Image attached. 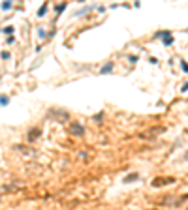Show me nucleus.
<instances>
[{"label":"nucleus","mask_w":188,"mask_h":210,"mask_svg":"<svg viewBox=\"0 0 188 210\" xmlns=\"http://www.w3.org/2000/svg\"><path fill=\"white\" fill-rule=\"evenodd\" d=\"M128 60H130V62H134V64H136V62H137V57H134V54H132V57H128Z\"/></svg>","instance_id":"4468645a"},{"label":"nucleus","mask_w":188,"mask_h":210,"mask_svg":"<svg viewBox=\"0 0 188 210\" xmlns=\"http://www.w3.org/2000/svg\"><path fill=\"white\" fill-rule=\"evenodd\" d=\"M47 13V4H43V6H40V10H38V17H43Z\"/></svg>","instance_id":"6e6552de"},{"label":"nucleus","mask_w":188,"mask_h":210,"mask_svg":"<svg viewBox=\"0 0 188 210\" xmlns=\"http://www.w3.org/2000/svg\"><path fill=\"white\" fill-rule=\"evenodd\" d=\"M55 10H57V13H62V11L66 10V4H58V6H57V8H55Z\"/></svg>","instance_id":"f8f14e48"},{"label":"nucleus","mask_w":188,"mask_h":210,"mask_svg":"<svg viewBox=\"0 0 188 210\" xmlns=\"http://www.w3.org/2000/svg\"><path fill=\"white\" fill-rule=\"evenodd\" d=\"M2 32H4V34H8V36H11V34L15 32V30H13V26H6V28H4Z\"/></svg>","instance_id":"9d476101"},{"label":"nucleus","mask_w":188,"mask_h":210,"mask_svg":"<svg viewBox=\"0 0 188 210\" xmlns=\"http://www.w3.org/2000/svg\"><path fill=\"white\" fill-rule=\"evenodd\" d=\"M175 182V178H156L154 182H152V186H164V184H173Z\"/></svg>","instance_id":"20e7f679"},{"label":"nucleus","mask_w":188,"mask_h":210,"mask_svg":"<svg viewBox=\"0 0 188 210\" xmlns=\"http://www.w3.org/2000/svg\"><path fill=\"white\" fill-rule=\"evenodd\" d=\"M11 6H13V4H11V2H10V0H6V2H4V4H2V10H4V11H6V10H10V8H11Z\"/></svg>","instance_id":"9b49d317"},{"label":"nucleus","mask_w":188,"mask_h":210,"mask_svg":"<svg viewBox=\"0 0 188 210\" xmlns=\"http://www.w3.org/2000/svg\"><path fill=\"white\" fill-rule=\"evenodd\" d=\"M40 135H41V128H32V130H28V133H26V139H28V141H36Z\"/></svg>","instance_id":"7ed1b4c3"},{"label":"nucleus","mask_w":188,"mask_h":210,"mask_svg":"<svg viewBox=\"0 0 188 210\" xmlns=\"http://www.w3.org/2000/svg\"><path fill=\"white\" fill-rule=\"evenodd\" d=\"M137 178H139V174H137V173H130L128 176H124V180H122V182H124V184H130V182H134V180H137Z\"/></svg>","instance_id":"39448f33"},{"label":"nucleus","mask_w":188,"mask_h":210,"mask_svg":"<svg viewBox=\"0 0 188 210\" xmlns=\"http://www.w3.org/2000/svg\"><path fill=\"white\" fill-rule=\"evenodd\" d=\"M156 38H164V43H166V45H171V43H173V36H171V32H169V30H162V32H158V34H156Z\"/></svg>","instance_id":"f03ea898"},{"label":"nucleus","mask_w":188,"mask_h":210,"mask_svg":"<svg viewBox=\"0 0 188 210\" xmlns=\"http://www.w3.org/2000/svg\"><path fill=\"white\" fill-rule=\"evenodd\" d=\"M8 103H10V96H0V105H2V107L8 105Z\"/></svg>","instance_id":"1a4fd4ad"},{"label":"nucleus","mask_w":188,"mask_h":210,"mask_svg":"<svg viewBox=\"0 0 188 210\" xmlns=\"http://www.w3.org/2000/svg\"><path fill=\"white\" fill-rule=\"evenodd\" d=\"M102 118H103V113H98L94 116V122H102Z\"/></svg>","instance_id":"ddd939ff"},{"label":"nucleus","mask_w":188,"mask_h":210,"mask_svg":"<svg viewBox=\"0 0 188 210\" xmlns=\"http://www.w3.org/2000/svg\"><path fill=\"white\" fill-rule=\"evenodd\" d=\"M2 58H4V60H8V58H10V53H8V51L2 53Z\"/></svg>","instance_id":"2eb2a0df"},{"label":"nucleus","mask_w":188,"mask_h":210,"mask_svg":"<svg viewBox=\"0 0 188 210\" xmlns=\"http://www.w3.org/2000/svg\"><path fill=\"white\" fill-rule=\"evenodd\" d=\"M111 69H113V62H109V64L103 66V68L100 69V73H102V75H106V73H109V71H111Z\"/></svg>","instance_id":"423d86ee"},{"label":"nucleus","mask_w":188,"mask_h":210,"mask_svg":"<svg viewBox=\"0 0 188 210\" xmlns=\"http://www.w3.org/2000/svg\"><path fill=\"white\" fill-rule=\"evenodd\" d=\"M70 133L75 135V137H83L85 135V126L79 124V122H72V126H70Z\"/></svg>","instance_id":"f257e3e1"},{"label":"nucleus","mask_w":188,"mask_h":210,"mask_svg":"<svg viewBox=\"0 0 188 210\" xmlns=\"http://www.w3.org/2000/svg\"><path fill=\"white\" fill-rule=\"evenodd\" d=\"M94 10V6H87V8H83V10H79L75 15H83V13H88V11H92Z\"/></svg>","instance_id":"0eeeda50"}]
</instances>
